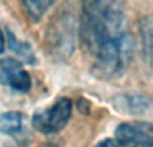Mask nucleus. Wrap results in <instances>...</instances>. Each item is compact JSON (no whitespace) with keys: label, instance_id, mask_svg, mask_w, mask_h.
<instances>
[{"label":"nucleus","instance_id":"f257e3e1","mask_svg":"<svg viewBox=\"0 0 153 147\" xmlns=\"http://www.w3.org/2000/svg\"><path fill=\"white\" fill-rule=\"evenodd\" d=\"M79 35L94 58L93 72L101 79L118 78L134 52L121 0H82Z\"/></svg>","mask_w":153,"mask_h":147},{"label":"nucleus","instance_id":"f03ea898","mask_svg":"<svg viewBox=\"0 0 153 147\" xmlns=\"http://www.w3.org/2000/svg\"><path fill=\"white\" fill-rule=\"evenodd\" d=\"M73 114V102L69 98H59L47 108L34 112L32 124L35 130L45 135L56 134L67 126Z\"/></svg>","mask_w":153,"mask_h":147},{"label":"nucleus","instance_id":"7ed1b4c3","mask_svg":"<svg viewBox=\"0 0 153 147\" xmlns=\"http://www.w3.org/2000/svg\"><path fill=\"white\" fill-rule=\"evenodd\" d=\"M117 143L124 147H153V129L148 122H125L117 126Z\"/></svg>","mask_w":153,"mask_h":147},{"label":"nucleus","instance_id":"20e7f679","mask_svg":"<svg viewBox=\"0 0 153 147\" xmlns=\"http://www.w3.org/2000/svg\"><path fill=\"white\" fill-rule=\"evenodd\" d=\"M0 84L19 94H26L31 90L32 80L20 62L5 58L0 60Z\"/></svg>","mask_w":153,"mask_h":147},{"label":"nucleus","instance_id":"39448f33","mask_svg":"<svg viewBox=\"0 0 153 147\" xmlns=\"http://www.w3.org/2000/svg\"><path fill=\"white\" fill-rule=\"evenodd\" d=\"M26 116L20 111H7L0 115V134L16 137L24 130Z\"/></svg>","mask_w":153,"mask_h":147},{"label":"nucleus","instance_id":"423d86ee","mask_svg":"<svg viewBox=\"0 0 153 147\" xmlns=\"http://www.w3.org/2000/svg\"><path fill=\"white\" fill-rule=\"evenodd\" d=\"M116 104L120 107V110H124L130 115H141L149 108V99L145 95L125 94L120 95Z\"/></svg>","mask_w":153,"mask_h":147},{"label":"nucleus","instance_id":"0eeeda50","mask_svg":"<svg viewBox=\"0 0 153 147\" xmlns=\"http://www.w3.org/2000/svg\"><path fill=\"white\" fill-rule=\"evenodd\" d=\"M5 34H7V40H8V47L12 52H15L18 56H20L23 60L28 62V63H34L35 55L32 52L31 46L27 42H22L16 37V35L11 31L10 28H5Z\"/></svg>","mask_w":153,"mask_h":147},{"label":"nucleus","instance_id":"6e6552de","mask_svg":"<svg viewBox=\"0 0 153 147\" xmlns=\"http://www.w3.org/2000/svg\"><path fill=\"white\" fill-rule=\"evenodd\" d=\"M54 1L55 0H23V7L32 21H39Z\"/></svg>","mask_w":153,"mask_h":147},{"label":"nucleus","instance_id":"1a4fd4ad","mask_svg":"<svg viewBox=\"0 0 153 147\" xmlns=\"http://www.w3.org/2000/svg\"><path fill=\"white\" fill-rule=\"evenodd\" d=\"M141 36H143V42H146L145 51L148 54V59H149V54H151V37H152V21L148 16L141 19Z\"/></svg>","mask_w":153,"mask_h":147},{"label":"nucleus","instance_id":"9d476101","mask_svg":"<svg viewBox=\"0 0 153 147\" xmlns=\"http://www.w3.org/2000/svg\"><path fill=\"white\" fill-rule=\"evenodd\" d=\"M94 147H121V146L113 139H103L100 143H97Z\"/></svg>","mask_w":153,"mask_h":147},{"label":"nucleus","instance_id":"9b49d317","mask_svg":"<svg viewBox=\"0 0 153 147\" xmlns=\"http://www.w3.org/2000/svg\"><path fill=\"white\" fill-rule=\"evenodd\" d=\"M4 42H5V36L3 34V31L0 29V54H3V51H4Z\"/></svg>","mask_w":153,"mask_h":147}]
</instances>
